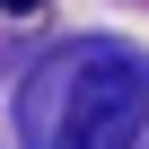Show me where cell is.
<instances>
[{"instance_id":"6da1fadb","label":"cell","mask_w":149,"mask_h":149,"mask_svg":"<svg viewBox=\"0 0 149 149\" xmlns=\"http://www.w3.org/2000/svg\"><path fill=\"white\" fill-rule=\"evenodd\" d=\"M140 114H149V70H132V61H70L61 149H132Z\"/></svg>"},{"instance_id":"7a4b0ae2","label":"cell","mask_w":149,"mask_h":149,"mask_svg":"<svg viewBox=\"0 0 149 149\" xmlns=\"http://www.w3.org/2000/svg\"><path fill=\"white\" fill-rule=\"evenodd\" d=\"M0 9H9V18H35V9H44V0H0Z\"/></svg>"}]
</instances>
